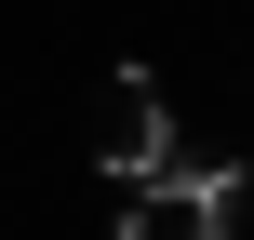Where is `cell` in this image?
<instances>
[{
  "mask_svg": "<svg viewBox=\"0 0 254 240\" xmlns=\"http://www.w3.org/2000/svg\"><path fill=\"white\" fill-rule=\"evenodd\" d=\"M94 160H107L121 187H147V174L174 160V107H161V80H147V67H107V107H94Z\"/></svg>",
  "mask_w": 254,
  "mask_h": 240,
  "instance_id": "cell-2",
  "label": "cell"
},
{
  "mask_svg": "<svg viewBox=\"0 0 254 240\" xmlns=\"http://www.w3.org/2000/svg\"><path fill=\"white\" fill-rule=\"evenodd\" d=\"M228 214H241V174H228V160H161V174L134 187L121 240H228Z\"/></svg>",
  "mask_w": 254,
  "mask_h": 240,
  "instance_id": "cell-1",
  "label": "cell"
}]
</instances>
